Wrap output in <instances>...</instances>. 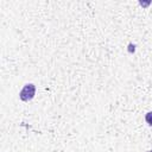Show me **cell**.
Listing matches in <instances>:
<instances>
[{
    "label": "cell",
    "mask_w": 152,
    "mask_h": 152,
    "mask_svg": "<svg viewBox=\"0 0 152 152\" xmlns=\"http://www.w3.org/2000/svg\"><path fill=\"white\" fill-rule=\"evenodd\" d=\"M150 152H152V151H150Z\"/></svg>",
    "instance_id": "cell-3"
},
{
    "label": "cell",
    "mask_w": 152,
    "mask_h": 152,
    "mask_svg": "<svg viewBox=\"0 0 152 152\" xmlns=\"http://www.w3.org/2000/svg\"><path fill=\"white\" fill-rule=\"evenodd\" d=\"M145 120H146V122H147L150 126H152V112H148V113L146 114Z\"/></svg>",
    "instance_id": "cell-2"
},
{
    "label": "cell",
    "mask_w": 152,
    "mask_h": 152,
    "mask_svg": "<svg viewBox=\"0 0 152 152\" xmlns=\"http://www.w3.org/2000/svg\"><path fill=\"white\" fill-rule=\"evenodd\" d=\"M34 93H36V87H34V84L28 83V84H26V86L21 89L19 96H20V99H21L23 101H28V100L33 99Z\"/></svg>",
    "instance_id": "cell-1"
}]
</instances>
